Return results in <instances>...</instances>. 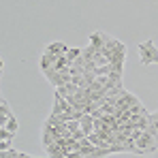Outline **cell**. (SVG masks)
Instances as JSON below:
<instances>
[{
  "instance_id": "6da1fadb",
  "label": "cell",
  "mask_w": 158,
  "mask_h": 158,
  "mask_svg": "<svg viewBox=\"0 0 158 158\" xmlns=\"http://www.w3.org/2000/svg\"><path fill=\"white\" fill-rule=\"evenodd\" d=\"M137 52H139V62H141V66L158 64V47L154 45L152 39L139 43V45H137Z\"/></svg>"
},
{
  "instance_id": "8fae6325",
  "label": "cell",
  "mask_w": 158,
  "mask_h": 158,
  "mask_svg": "<svg viewBox=\"0 0 158 158\" xmlns=\"http://www.w3.org/2000/svg\"><path fill=\"white\" fill-rule=\"evenodd\" d=\"M64 56H66V58H69V60H71V64H73V62H75V60H77L79 56H81V49H79V47H69V49H66V53H64Z\"/></svg>"
},
{
  "instance_id": "52a82bcc",
  "label": "cell",
  "mask_w": 158,
  "mask_h": 158,
  "mask_svg": "<svg viewBox=\"0 0 158 158\" xmlns=\"http://www.w3.org/2000/svg\"><path fill=\"white\" fill-rule=\"evenodd\" d=\"M11 115H15V113L11 111V105L6 103V98H2V101H0V124H4Z\"/></svg>"
},
{
  "instance_id": "30bf717a",
  "label": "cell",
  "mask_w": 158,
  "mask_h": 158,
  "mask_svg": "<svg viewBox=\"0 0 158 158\" xmlns=\"http://www.w3.org/2000/svg\"><path fill=\"white\" fill-rule=\"evenodd\" d=\"M0 126H6L9 131L17 132V128H19V122H17V118H15V115H11V118H9V120H6L4 124H0Z\"/></svg>"
},
{
  "instance_id": "ba28073f",
  "label": "cell",
  "mask_w": 158,
  "mask_h": 158,
  "mask_svg": "<svg viewBox=\"0 0 158 158\" xmlns=\"http://www.w3.org/2000/svg\"><path fill=\"white\" fill-rule=\"evenodd\" d=\"M96 53H98V49H96V47H94L92 43H90V45H88L85 49H81V56L85 58V62H88V60H94V56H96Z\"/></svg>"
},
{
  "instance_id": "5b68a950",
  "label": "cell",
  "mask_w": 158,
  "mask_h": 158,
  "mask_svg": "<svg viewBox=\"0 0 158 158\" xmlns=\"http://www.w3.org/2000/svg\"><path fill=\"white\" fill-rule=\"evenodd\" d=\"M66 49H69V47H66L62 41H53V43H49V45L45 47V52L53 53V56H58V58H60V56H64V53H66Z\"/></svg>"
},
{
  "instance_id": "3957f363",
  "label": "cell",
  "mask_w": 158,
  "mask_h": 158,
  "mask_svg": "<svg viewBox=\"0 0 158 158\" xmlns=\"http://www.w3.org/2000/svg\"><path fill=\"white\" fill-rule=\"evenodd\" d=\"M107 39H109V34H107V32H103V30H96V32H92V34L88 36V41H90V43H92V45H94L98 52L105 47Z\"/></svg>"
},
{
  "instance_id": "277c9868",
  "label": "cell",
  "mask_w": 158,
  "mask_h": 158,
  "mask_svg": "<svg viewBox=\"0 0 158 158\" xmlns=\"http://www.w3.org/2000/svg\"><path fill=\"white\" fill-rule=\"evenodd\" d=\"M79 124H81V131L85 132V135H92V131L96 128V126H94V115H92V113H83L81 120H79Z\"/></svg>"
},
{
  "instance_id": "8992f818",
  "label": "cell",
  "mask_w": 158,
  "mask_h": 158,
  "mask_svg": "<svg viewBox=\"0 0 158 158\" xmlns=\"http://www.w3.org/2000/svg\"><path fill=\"white\" fill-rule=\"evenodd\" d=\"M0 156H2V158H34V154H26V152H17V150L9 148V150H0Z\"/></svg>"
},
{
  "instance_id": "7a4b0ae2",
  "label": "cell",
  "mask_w": 158,
  "mask_h": 158,
  "mask_svg": "<svg viewBox=\"0 0 158 158\" xmlns=\"http://www.w3.org/2000/svg\"><path fill=\"white\" fill-rule=\"evenodd\" d=\"M154 150H158V137H154L150 131H143L141 137L135 141V152H139V154H150V152H154Z\"/></svg>"
},
{
  "instance_id": "9c48e42d",
  "label": "cell",
  "mask_w": 158,
  "mask_h": 158,
  "mask_svg": "<svg viewBox=\"0 0 158 158\" xmlns=\"http://www.w3.org/2000/svg\"><path fill=\"white\" fill-rule=\"evenodd\" d=\"M13 137H15V132L9 131L6 126H0V141H9V143H13Z\"/></svg>"
}]
</instances>
